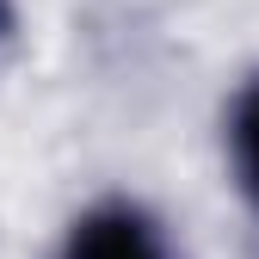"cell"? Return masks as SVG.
Segmentation results:
<instances>
[{
  "label": "cell",
  "mask_w": 259,
  "mask_h": 259,
  "mask_svg": "<svg viewBox=\"0 0 259 259\" xmlns=\"http://www.w3.org/2000/svg\"><path fill=\"white\" fill-rule=\"evenodd\" d=\"M62 259H167V253H160V235L142 210L105 204V210H87L68 229Z\"/></svg>",
  "instance_id": "cell-1"
},
{
  "label": "cell",
  "mask_w": 259,
  "mask_h": 259,
  "mask_svg": "<svg viewBox=\"0 0 259 259\" xmlns=\"http://www.w3.org/2000/svg\"><path fill=\"white\" fill-rule=\"evenodd\" d=\"M235 160H241V179L253 191V204H259V87L241 93V105H235Z\"/></svg>",
  "instance_id": "cell-2"
},
{
  "label": "cell",
  "mask_w": 259,
  "mask_h": 259,
  "mask_svg": "<svg viewBox=\"0 0 259 259\" xmlns=\"http://www.w3.org/2000/svg\"><path fill=\"white\" fill-rule=\"evenodd\" d=\"M7 25H13V7H7V0H0V31H7Z\"/></svg>",
  "instance_id": "cell-3"
}]
</instances>
